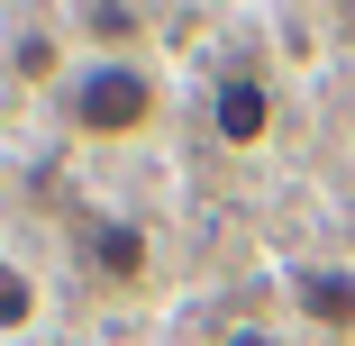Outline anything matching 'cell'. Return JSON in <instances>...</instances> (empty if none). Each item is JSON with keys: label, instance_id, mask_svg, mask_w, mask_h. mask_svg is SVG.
I'll return each instance as SVG.
<instances>
[{"label": "cell", "instance_id": "1", "mask_svg": "<svg viewBox=\"0 0 355 346\" xmlns=\"http://www.w3.org/2000/svg\"><path fill=\"white\" fill-rule=\"evenodd\" d=\"M64 119L83 137H137L155 119V73L128 64V55H101V64H83V73L64 83Z\"/></svg>", "mask_w": 355, "mask_h": 346}, {"label": "cell", "instance_id": "2", "mask_svg": "<svg viewBox=\"0 0 355 346\" xmlns=\"http://www.w3.org/2000/svg\"><path fill=\"white\" fill-rule=\"evenodd\" d=\"M209 128L228 137V146H264V128H273V92L255 73H228L219 92H209Z\"/></svg>", "mask_w": 355, "mask_h": 346}, {"label": "cell", "instance_id": "3", "mask_svg": "<svg viewBox=\"0 0 355 346\" xmlns=\"http://www.w3.org/2000/svg\"><path fill=\"white\" fill-rule=\"evenodd\" d=\"M292 310L310 328H355V264H301L292 273Z\"/></svg>", "mask_w": 355, "mask_h": 346}, {"label": "cell", "instance_id": "4", "mask_svg": "<svg viewBox=\"0 0 355 346\" xmlns=\"http://www.w3.org/2000/svg\"><path fill=\"white\" fill-rule=\"evenodd\" d=\"M92 273H110V283H137V273H146V228H128V219L92 228Z\"/></svg>", "mask_w": 355, "mask_h": 346}, {"label": "cell", "instance_id": "5", "mask_svg": "<svg viewBox=\"0 0 355 346\" xmlns=\"http://www.w3.org/2000/svg\"><path fill=\"white\" fill-rule=\"evenodd\" d=\"M10 64H19V73H28V83H46V73H55V64H64V46H55L46 28H19V46H10Z\"/></svg>", "mask_w": 355, "mask_h": 346}, {"label": "cell", "instance_id": "6", "mask_svg": "<svg viewBox=\"0 0 355 346\" xmlns=\"http://www.w3.org/2000/svg\"><path fill=\"white\" fill-rule=\"evenodd\" d=\"M83 37H146V10H119V0H110V10H83Z\"/></svg>", "mask_w": 355, "mask_h": 346}, {"label": "cell", "instance_id": "7", "mask_svg": "<svg viewBox=\"0 0 355 346\" xmlns=\"http://www.w3.org/2000/svg\"><path fill=\"white\" fill-rule=\"evenodd\" d=\"M19 319H37V292L19 283V273H0V328H19Z\"/></svg>", "mask_w": 355, "mask_h": 346}, {"label": "cell", "instance_id": "8", "mask_svg": "<svg viewBox=\"0 0 355 346\" xmlns=\"http://www.w3.org/2000/svg\"><path fill=\"white\" fill-rule=\"evenodd\" d=\"M219 346H282V337H273V328H228Z\"/></svg>", "mask_w": 355, "mask_h": 346}]
</instances>
